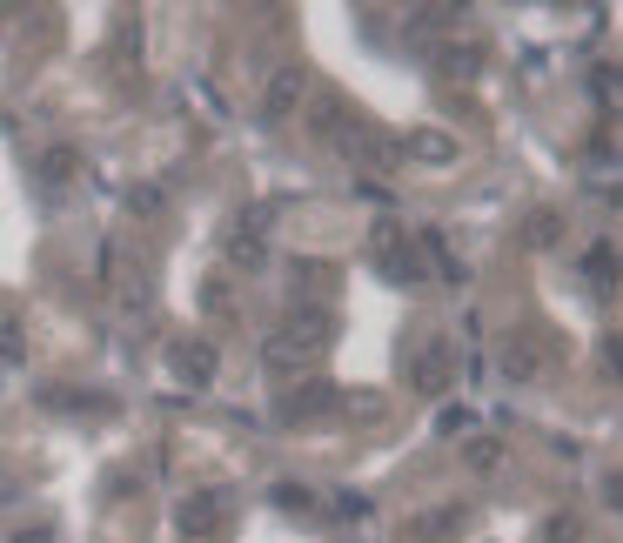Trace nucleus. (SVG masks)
I'll return each instance as SVG.
<instances>
[{"instance_id":"f03ea898","label":"nucleus","mask_w":623,"mask_h":543,"mask_svg":"<svg viewBox=\"0 0 623 543\" xmlns=\"http://www.w3.org/2000/svg\"><path fill=\"white\" fill-rule=\"evenodd\" d=\"M443 383H449V349H429V356L416 362V389L429 396V389H443Z\"/></svg>"},{"instance_id":"39448f33","label":"nucleus","mask_w":623,"mask_h":543,"mask_svg":"<svg viewBox=\"0 0 623 543\" xmlns=\"http://www.w3.org/2000/svg\"><path fill=\"white\" fill-rule=\"evenodd\" d=\"M590 282H597L603 295L617 289V255H610V249H590Z\"/></svg>"},{"instance_id":"f257e3e1","label":"nucleus","mask_w":623,"mask_h":543,"mask_svg":"<svg viewBox=\"0 0 623 543\" xmlns=\"http://www.w3.org/2000/svg\"><path fill=\"white\" fill-rule=\"evenodd\" d=\"M409 155H423V161H449V155H456V141H449L443 128H423V135H409Z\"/></svg>"},{"instance_id":"0eeeda50","label":"nucleus","mask_w":623,"mask_h":543,"mask_svg":"<svg viewBox=\"0 0 623 543\" xmlns=\"http://www.w3.org/2000/svg\"><path fill=\"white\" fill-rule=\"evenodd\" d=\"M329 403V389H295L289 396V416H302V409H322Z\"/></svg>"},{"instance_id":"ddd939ff","label":"nucleus","mask_w":623,"mask_h":543,"mask_svg":"<svg viewBox=\"0 0 623 543\" xmlns=\"http://www.w3.org/2000/svg\"><path fill=\"white\" fill-rule=\"evenodd\" d=\"M610 202H623V181H617V188H610Z\"/></svg>"},{"instance_id":"9b49d317","label":"nucleus","mask_w":623,"mask_h":543,"mask_svg":"<svg viewBox=\"0 0 623 543\" xmlns=\"http://www.w3.org/2000/svg\"><path fill=\"white\" fill-rule=\"evenodd\" d=\"M603 362H610V376H623V336L603 342Z\"/></svg>"},{"instance_id":"423d86ee","label":"nucleus","mask_w":623,"mask_h":543,"mask_svg":"<svg viewBox=\"0 0 623 543\" xmlns=\"http://www.w3.org/2000/svg\"><path fill=\"white\" fill-rule=\"evenodd\" d=\"M496 456H503V450H496L490 436H483V443H469V470H496Z\"/></svg>"},{"instance_id":"9d476101","label":"nucleus","mask_w":623,"mask_h":543,"mask_svg":"<svg viewBox=\"0 0 623 543\" xmlns=\"http://www.w3.org/2000/svg\"><path fill=\"white\" fill-rule=\"evenodd\" d=\"M577 537H583L577 517H557V523H550V543H577Z\"/></svg>"},{"instance_id":"1a4fd4ad","label":"nucleus","mask_w":623,"mask_h":543,"mask_svg":"<svg viewBox=\"0 0 623 543\" xmlns=\"http://www.w3.org/2000/svg\"><path fill=\"white\" fill-rule=\"evenodd\" d=\"M436 68H443V74H469V68H476V54H463V47H449V54L436 61Z\"/></svg>"},{"instance_id":"7ed1b4c3","label":"nucleus","mask_w":623,"mask_h":543,"mask_svg":"<svg viewBox=\"0 0 623 543\" xmlns=\"http://www.w3.org/2000/svg\"><path fill=\"white\" fill-rule=\"evenodd\" d=\"M456 523H463V510H456V503H443V510H429V517H416V537H449Z\"/></svg>"},{"instance_id":"6e6552de","label":"nucleus","mask_w":623,"mask_h":543,"mask_svg":"<svg viewBox=\"0 0 623 543\" xmlns=\"http://www.w3.org/2000/svg\"><path fill=\"white\" fill-rule=\"evenodd\" d=\"M382 269H389V282H416V255H389Z\"/></svg>"},{"instance_id":"20e7f679","label":"nucleus","mask_w":623,"mask_h":543,"mask_svg":"<svg viewBox=\"0 0 623 543\" xmlns=\"http://www.w3.org/2000/svg\"><path fill=\"white\" fill-rule=\"evenodd\" d=\"M557 235H563V215H530V249H557Z\"/></svg>"},{"instance_id":"f8f14e48","label":"nucleus","mask_w":623,"mask_h":543,"mask_svg":"<svg viewBox=\"0 0 623 543\" xmlns=\"http://www.w3.org/2000/svg\"><path fill=\"white\" fill-rule=\"evenodd\" d=\"M610 503H617V510H623V476H610Z\"/></svg>"}]
</instances>
